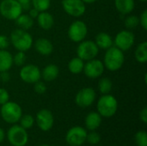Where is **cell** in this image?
Masks as SVG:
<instances>
[{
	"label": "cell",
	"mask_w": 147,
	"mask_h": 146,
	"mask_svg": "<svg viewBox=\"0 0 147 146\" xmlns=\"http://www.w3.org/2000/svg\"><path fill=\"white\" fill-rule=\"evenodd\" d=\"M35 121L37 123L38 127L43 132L50 131L54 124V118L52 112L48 109H41L40 110L35 118Z\"/></svg>",
	"instance_id": "15"
},
{
	"label": "cell",
	"mask_w": 147,
	"mask_h": 146,
	"mask_svg": "<svg viewBox=\"0 0 147 146\" xmlns=\"http://www.w3.org/2000/svg\"><path fill=\"white\" fill-rule=\"evenodd\" d=\"M113 88V83L112 81L108 78V77H102L99 80L98 83V89L100 90V92L103 95L106 94H109L110 91L112 90Z\"/></svg>",
	"instance_id": "26"
},
{
	"label": "cell",
	"mask_w": 147,
	"mask_h": 146,
	"mask_svg": "<svg viewBox=\"0 0 147 146\" xmlns=\"http://www.w3.org/2000/svg\"><path fill=\"white\" fill-rule=\"evenodd\" d=\"M22 13L21 3L17 0H3L0 3V14L8 20H16Z\"/></svg>",
	"instance_id": "6"
},
{
	"label": "cell",
	"mask_w": 147,
	"mask_h": 146,
	"mask_svg": "<svg viewBox=\"0 0 147 146\" xmlns=\"http://www.w3.org/2000/svg\"><path fill=\"white\" fill-rule=\"evenodd\" d=\"M134 40L135 37L133 32L129 30H122L116 34L114 42L117 48L124 52L132 48L134 44Z\"/></svg>",
	"instance_id": "10"
},
{
	"label": "cell",
	"mask_w": 147,
	"mask_h": 146,
	"mask_svg": "<svg viewBox=\"0 0 147 146\" xmlns=\"http://www.w3.org/2000/svg\"><path fill=\"white\" fill-rule=\"evenodd\" d=\"M84 66V62L83 59H81L78 57L73 58L72 59L70 60L68 64V69L70 72L73 74H78L83 71Z\"/></svg>",
	"instance_id": "24"
},
{
	"label": "cell",
	"mask_w": 147,
	"mask_h": 146,
	"mask_svg": "<svg viewBox=\"0 0 147 146\" xmlns=\"http://www.w3.org/2000/svg\"><path fill=\"white\" fill-rule=\"evenodd\" d=\"M9 101V92L3 88H0V105H3Z\"/></svg>",
	"instance_id": "34"
},
{
	"label": "cell",
	"mask_w": 147,
	"mask_h": 146,
	"mask_svg": "<svg viewBox=\"0 0 147 146\" xmlns=\"http://www.w3.org/2000/svg\"><path fill=\"white\" fill-rule=\"evenodd\" d=\"M36 18H37L39 26L44 30H48L53 26V23H54L53 16L47 11L40 12Z\"/></svg>",
	"instance_id": "18"
},
{
	"label": "cell",
	"mask_w": 147,
	"mask_h": 146,
	"mask_svg": "<svg viewBox=\"0 0 147 146\" xmlns=\"http://www.w3.org/2000/svg\"><path fill=\"white\" fill-rule=\"evenodd\" d=\"M124 24H125V27L129 29L135 28L140 24V18L136 15H129L125 19Z\"/></svg>",
	"instance_id": "30"
},
{
	"label": "cell",
	"mask_w": 147,
	"mask_h": 146,
	"mask_svg": "<svg viewBox=\"0 0 147 146\" xmlns=\"http://www.w3.org/2000/svg\"><path fill=\"white\" fill-rule=\"evenodd\" d=\"M102 124V116L97 112H90L85 118V126L90 131H96Z\"/></svg>",
	"instance_id": "17"
},
{
	"label": "cell",
	"mask_w": 147,
	"mask_h": 146,
	"mask_svg": "<svg viewBox=\"0 0 147 146\" xmlns=\"http://www.w3.org/2000/svg\"><path fill=\"white\" fill-rule=\"evenodd\" d=\"M140 1H141V2H146V0H140Z\"/></svg>",
	"instance_id": "44"
},
{
	"label": "cell",
	"mask_w": 147,
	"mask_h": 146,
	"mask_svg": "<svg viewBox=\"0 0 147 146\" xmlns=\"http://www.w3.org/2000/svg\"><path fill=\"white\" fill-rule=\"evenodd\" d=\"M64 10L70 15L79 17L85 13V3L82 0H62Z\"/></svg>",
	"instance_id": "13"
},
{
	"label": "cell",
	"mask_w": 147,
	"mask_h": 146,
	"mask_svg": "<svg viewBox=\"0 0 147 146\" xmlns=\"http://www.w3.org/2000/svg\"><path fill=\"white\" fill-rule=\"evenodd\" d=\"M87 131L82 126H73L68 130L65 135V141L71 146H81L86 141Z\"/></svg>",
	"instance_id": "8"
},
{
	"label": "cell",
	"mask_w": 147,
	"mask_h": 146,
	"mask_svg": "<svg viewBox=\"0 0 147 146\" xmlns=\"http://www.w3.org/2000/svg\"><path fill=\"white\" fill-rule=\"evenodd\" d=\"M16 24L23 30H28L34 25V19L28 15L21 14L16 20Z\"/></svg>",
	"instance_id": "23"
},
{
	"label": "cell",
	"mask_w": 147,
	"mask_h": 146,
	"mask_svg": "<svg viewBox=\"0 0 147 146\" xmlns=\"http://www.w3.org/2000/svg\"><path fill=\"white\" fill-rule=\"evenodd\" d=\"M13 65V56L7 50H0V72L9 71Z\"/></svg>",
	"instance_id": "21"
},
{
	"label": "cell",
	"mask_w": 147,
	"mask_h": 146,
	"mask_svg": "<svg viewBox=\"0 0 147 146\" xmlns=\"http://www.w3.org/2000/svg\"><path fill=\"white\" fill-rule=\"evenodd\" d=\"M95 43L96 44L98 48L107 50L113 46V40L109 34L105 32H102L96 36Z\"/></svg>",
	"instance_id": "20"
},
{
	"label": "cell",
	"mask_w": 147,
	"mask_h": 146,
	"mask_svg": "<svg viewBox=\"0 0 147 146\" xmlns=\"http://www.w3.org/2000/svg\"><path fill=\"white\" fill-rule=\"evenodd\" d=\"M97 113L105 118H110L114 116L118 108L117 100L114 96L106 94L101 96L96 104Z\"/></svg>",
	"instance_id": "3"
},
{
	"label": "cell",
	"mask_w": 147,
	"mask_h": 146,
	"mask_svg": "<svg viewBox=\"0 0 147 146\" xmlns=\"http://www.w3.org/2000/svg\"><path fill=\"white\" fill-rule=\"evenodd\" d=\"M116 9L122 15L131 13L135 6L134 0H115Z\"/></svg>",
	"instance_id": "19"
},
{
	"label": "cell",
	"mask_w": 147,
	"mask_h": 146,
	"mask_svg": "<svg viewBox=\"0 0 147 146\" xmlns=\"http://www.w3.org/2000/svg\"><path fill=\"white\" fill-rule=\"evenodd\" d=\"M35 50L41 55H50L53 51V46L52 42L46 38H40L34 42Z\"/></svg>",
	"instance_id": "16"
},
{
	"label": "cell",
	"mask_w": 147,
	"mask_h": 146,
	"mask_svg": "<svg viewBox=\"0 0 147 146\" xmlns=\"http://www.w3.org/2000/svg\"><path fill=\"white\" fill-rule=\"evenodd\" d=\"M85 76L91 79H96L101 77L104 71V65L99 59H90L88 60L86 64H84V70Z\"/></svg>",
	"instance_id": "14"
},
{
	"label": "cell",
	"mask_w": 147,
	"mask_h": 146,
	"mask_svg": "<svg viewBox=\"0 0 147 146\" xmlns=\"http://www.w3.org/2000/svg\"><path fill=\"white\" fill-rule=\"evenodd\" d=\"M0 114L6 123L16 124L21 119L22 115V110L19 104L9 101L2 105Z\"/></svg>",
	"instance_id": "4"
},
{
	"label": "cell",
	"mask_w": 147,
	"mask_h": 146,
	"mask_svg": "<svg viewBox=\"0 0 147 146\" xmlns=\"http://www.w3.org/2000/svg\"><path fill=\"white\" fill-rule=\"evenodd\" d=\"M21 79L27 83H34L41 77V71L38 66L34 65H24L20 71Z\"/></svg>",
	"instance_id": "12"
},
{
	"label": "cell",
	"mask_w": 147,
	"mask_h": 146,
	"mask_svg": "<svg viewBox=\"0 0 147 146\" xmlns=\"http://www.w3.org/2000/svg\"><path fill=\"white\" fill-rule=\"evenodd\" d=\"M40 146H50L49 145H47V144H44V145H41Z\"/></svg>",
	"instance_id": "43"
},
{
	"label": "cell",
	"mask_w": 147,
	"mask_h": 146,
	"mask_svg": "<svg viewBox=\"0 0 147 146\" xmlns=\"http://www.w3.org/2000/svg\"><path fill=\"white\" fill-rule=\"evenodd\" d=\"M140 23L142 26V28L146 30L147 29V9H145L142 14L140 15Z\"/></svg>",
	"instance_id": "36"
},
{
	"label": "cell",
	"mask_w": 147,
	"mask_h": 146,
	"mask_svg": "<svg viewBox=\"0 0 147 146\" xmlns=\"http://www.w3.org/2000/svg\"><path fill=\"white\" fill-rule=\"evenodd\" d=\"M59 67L56 65L50 64L42 70L41 77L44 78L45 81L51 82L57 78V77L59 76Z\"/></svg>",
	"instance_id": "22"
},
{
	"label": "cell",
	"mask_w": 147,
	"mask_h": 146,
	"mask_svg": "<svg viewBox=\"0 0 147 146\" xmlns=\"http://www.w3.org/2000/svg\"><path fill=\"white\" fill-rule=\"evenodd\" d=\"M34 119L32 115L30 114H24V115H22L21 119L19 120V122H20V126L22 127H23L24 129L26 130H28L30 128L33 127L34 124Z\"/></svg>",
	"instance_id": "28"
},
{
	"label": "cell",
	"mask_w": 147,
	"mask_h": 146,
	"mask_svg": "<svg viewBox=\"0 0 147 146\" xmlns=\"http://www.w3.org/2000/svg\"><path fill=\"white\" fill-rule=\"evenodd\" d=\"M9 45V40L6 35L0 34V50H5Z\"/></svg>",
	"instance_id": "35"
},
{
	"label": "cell",
	"mask_w": 147,
	"mask_h": 146,
	"mask_svg": "<svg viewBox=\"0 0 147 146\" xmlns=\"http://www.w3.org/2000/svg\"><path fill=\"white\" fill-rule=\"evenodd\" d=\"M39 13H40V12H39L36 9L33 8V9H29V14H28V15L34 19V18H36V17L38 16Z\"/></svg>",
	"instance_id": "39"
},
{
	"label": "cell",
	"mask_w": 147,
	"mask_h": 146,
	"mask_svg": "<svg viewBox=\"0 0 147 146\" xmlns=\"http://www.w3.org/2000/svg\"><path fill=\"white\" fill-rule=\"evenodd\" d=\"M135 59L138 62L145 64L147 61V42L140 43L135 50Z\"/></svg>",
	"instance_id": "25"
},
{
	"label": "cell",
	"mask_w": 147,
	"mask_h": 146,
	"mask_svg": "<svg viewBox=\"0 0 147 146\" xmlns=\"http://www.w3.org/2000/svg\"><path fill=\"white\" fill-rule=\"evenodd\" d=\"M25 52L18 51L14 56H13V64H15L17 66H22L24 65L26 61V55L24 53Z\"/></svg>",
	"instance_id": "32"
},
{
	"label": "cell",
	"mask_w": 147,
	"mask_h": 146,
	"mask_svg": "<svg viewBox=\"0 0 147 146\" xmlns=\"http://www.w3.org/2000/svg\"><path fill=\"white\" fill-rule=\"evenodd\" d=\"M33 8L36 9L39 12L47 11L51 5V0H31Z\"/></svg>",
	"instance_id": "27"
},
{
	"label": "cell",
	"mask_w": 147,
	"mask_h": 146,
	"mask_svg": "<svg viewBox=\"0 0 147 146\" xmlns=\"http://www.w3.org/2000/svg\"><path fill=\"white\" fill-rule=\"evenodd\" d=\"M96 92L94 89L87 87L80 89L75 97V102L76 104L80 108H88L93 104V102L96 100Z\"/></svg>",
	"instance_id": "11"
},
{
	"label": "cell",
	"mask_w": 147,
	"mask_h": 146,
	"mask_svg": "<svg viewBox=\"0 0 147 146\" xmlns=\"http://www.w3.org/2000/svg\"><path fill=\"white\" fill-rule=\"evenodd\" d=\"M140 119L145 124L147 123V108H144L140 113Z\"/></svg>",
	"instance_id": "38"
},
{
	"label": "cell",
	"mask_w": 147,
	"mask_h": 146,
	"mask_svg": "<svg viewBox=\"0 0 147 146\" xmlns=\"http://www.w3.org/2000/svg\"><path fill=\"white\" fill-rule=\"evenodd\" d=\"M34 89L37 94L41 95V94H44L47 91V86L43 82H40L39 80L38 82L34 83Z\"/></svg>",
	"instance_id": "33"
},
{
	"label": "cell",
	"mask_w": 147,
	"mask_h": 146,
	"mask_svg": "<svg viewBox=\"0 0 147 146\" xmlns=\"http://www.w3.org/2000/svg\"><path fill=\"white\" fill-rule=\"evenodd\" d=\"M99 52V48L92 40H82L78 48H77V55L78 58L83 59L84 61L90 60L95 59Z\"/></svg>",
	"instance_id": "7"
},
{
	"label": "cell",
	"mask_w": 147,
	"mask_h": 146,
	"mask_svg": "<svg viewBox=\"0 0 147 146\" xmlns=\"http://www.w3.org/2000/svg\"><path fill=\"white\" fill-rule=\"evenodd\" d=\"M84 3H92L94 2H96V0H82Z\"/></svg>",
	"instance_id": "42"
},
{
	"label": "cell",
	"mask_w": 147,
	"mask_h": 146,
	"mask_svg": "<svg viewBox=\"0 0 147 146\" xmlns=\"http://www.w3.org/2000/svg\"><path fill=\"white\" fill-rule=\"evenodd\" d=\"M21 4H24V3H29L31 0H17Z\"/></svg>",
	"instance_id": "41"
},
{
	"label": "cell",
	"mask_w": 147,
	"mask_h": 146,
	"mask_svg": "<svg viewBox=\"0 0 147 146\" xmlns=\"http://www.w3.org/2000/svg\"><path fill=\"white\" fill-rule=\"evenodd\" d=\"M10 42L17 51L26 52L33 45V38L29 33L22 28H16L11 32Z\"/></svg>",
	"instance_id": "2"
},
{
	"label": "cell",
	"mask_w": 147,
	"mask_h": 146,
	"mask_svg": "<svg viewBox=\"0 0 147 146\" xmlns=\"http://www.w3.org/2000/svg\"><path fill=\"white\" fill-rule=\"evenodd\" d=\"M9 79H10V74L8 72V71L0 72V80L3 83H7L9 81Z\"/></svg>",
	"instance_id": "37"
},
{
	"label": "cell",
	"mask_w": 147,
	"mask_h": 146,
	"mask_svg": "<svg viewBox=\"0 0 147 146\" xmlns=\"http://www.w3.org/2000/svg\"><path fill=\"white\" fill-rule=\"evenodd\" d=\"M86 141L90 145H97L101 141V136L97 132L90 131V133H87Z\"/></svg>",
	"instance_id": "31"
},
{
	"label": "cell",
	"mask_w": 147,
	"mask_h": 146,
	"mask_svg": "<svg viewBox=\"0 0 147 146\" xmlns=\"http://www.w3.org/2000/svg\"><path fill=\"white\" fill-rule=\"evenodd\" d=\"M4 138H5L4 131L0 127V144H1V143H3V141L4 140Z\"/></svg>",
	"instance_id": "40"
},
{
	"label": "cell",
	"mask_w": 147,
	"mask_h": 146,
	"mask_svg": "<svg viewBox=\"0 0 147 146\" xmlns=\"http://www.w3.org/2000/svg\"><path fill=\"white\" fill-rule=\"evenodd\" d=\"M125 57L123 52L116 46H111L106 50L104 55L103 65L110 71H116L120 70L124 64Z\"/></svg>",
	"instance_id": "1"
},
{
	"label": "cell",
	"mask_w": 147,
	"mask_h": 146,
	"mask_svg": "<svg viewBox=\"0 0 147 146\" xmlns=\"http://www.w3.org/2000/svg\"><path fill=\"white\" fill-rule=\"evenodd\" d=\"M87 25L82 21L73 22L68 28V37L73 42H81L87 35Z\"/></svg>",
	"instance_id": "9"
},
{
	"label": "cell",
	"mask_w": 147,
	"mask_h": 146,
	"mask_svg": "<svg viewBox=\"0 0 147 146\" xmlns=\"http://www.w3.org/2000/svg\"><path fill=\"white\" fill-rule=\"evenodd\" d=\"M6 136L12 146H25L28 141L27 130L20 125H13L8 130Z\"/></svg>",
	"instance_id": "5"
},
{
	"label": "cell",
	"mask_w": 147,
	"mask_h": 146,
	"mask_svg": "<svg viewBox=\"0 0 147 146\" xmlns=\"http://www.w3.org/2000/svg\"><path fill=\"white\" fill-rule=\"evenodd\" d=\"M137 146H147V133L146 131H139L134 136Z\"/></svg>",
	"instance_id": "29"
}]
</instances>
